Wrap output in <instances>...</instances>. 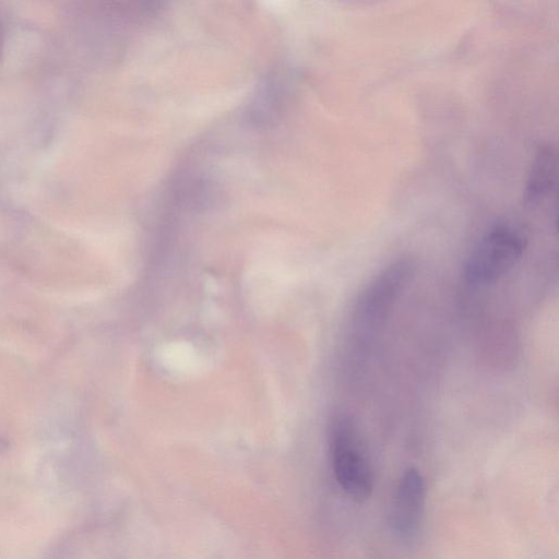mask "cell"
Returning <instances> with one entry per match:
<instances>
[{
  "mask_svg": "<svg viewBox=\"0 0 559 559\" xmlns=\"http://www.w3.org/2000/svg\"><path fill=\"white\" fill-rule=\"evenodd\" d=\"M427 502L426 481L416 467H407L399 477L390 499L386 525L401 545L415 543L423 530Z\"/></svg>",
  "mask_w": 559,
  "mask_h": 559,
  "instance_id": "277c9868",
  "label": "cell"
},
{
  "mask_svg": "<svg viewBox=\"0 0 559 559\" xmlns=\"http://www.w3.org/2000/svg\"><path fill=\"white\" fill-rule=\"evenodd\" d=\"M526 239L516 229L497 226L475 246L465 264V278L475 285L495 283L522 258Z\"/></svg>",
  "mask_w": 559,
  "mask_h": 559,
  "instance_id": "3957f363",
  "label": "cell"
},
{
  "mask_svg": "<svg viewBox=\"0 0 559 559\" xmlns=\"http://www.w3.org/2000/svg\"><path fill=\"white\" fill-rule=\"evenodd\" d=\"M288 71L278 70L266 78L252 104L253 115L273 116L288 96Z\"/></svg>",
  "mask_w": 559,
  "mask_h": 559,
  "instance_id": "8992f818",
  "label": "cell"
},
{
  "mask_svg": "<svg viewBox=\"0 0 559 559\" xmlns=\"http://www.w3.org/2000/svg\"><path fill=\"white\" fill-rule=\"evenodd\" d=\"M333 473L343 491L355 501L367 500L373 490V471L360 432L352 419L338 417L330 433Z\"/></svg>",
  "mask_w": 559,
  "mask_h": 559,
  "instance_id": "7a4b0ae2",
  "label": "cell"
},
{
  "mask_svg": "<svg viewBox=\"0 0 559 559\" xmlns=\"http://www.w3.org/2000/svg\"><path fill=\"white\" fill-rule=\"evenodd\" d=\"M409 258L392 261L378 272L358 294L350 316L355 341L368 344L381 330L392 308L415 275Z\"/></svg>",
  "mask_w": 559,
  "mask_h": 559,
  "instance_id": "6da1fadb",
  "label": "cell"
},
{
  "mask_svg": "<svg viewBox=\"0 0 559 559\" xmlns=\"http://www.w3.org/2000/svg\"><path fill=\"white\" fill-rule=\"evenodd\" d=\"M2 46H3V29H2V26L0 24V53L2 51Z\"/></svg>",
  "mask_w": 559,
  "mask_h": 559,
  "instance_id": "52a82bcc",
  "label": "cell"
},
{
  "mask_svg": "<svg viewBox=\"0 0 559 559\" xmlns=\"http://www.w3.org/2000/svg\"><path fill=\"white\" fill-rule=\"evenodd\" d=\"M557 181V152L550 144L540 145L532 159L526 185L525 198L536 202L549 194Z\"/></svg>",
  "mask_w": 559,
  "mask_h": 559,
  "instance_id": "5b68a950",
  "label": "cell"
}]
</instances>
